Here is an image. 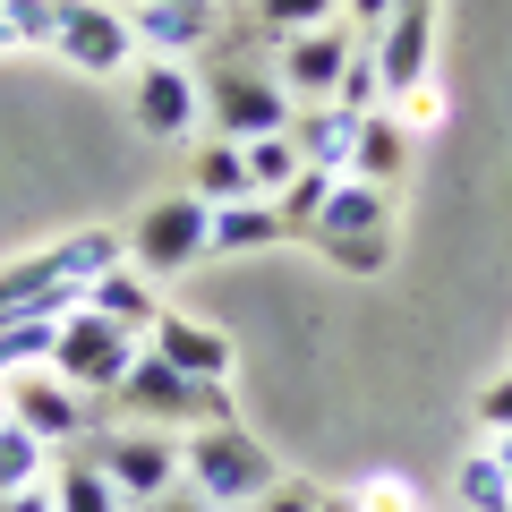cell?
Instances as JSON below:
<instances>
[{"label": "cell", "mask_w": 512, "mask_h": 512, "mask_svg": "<svg viewBox=\"0 0 512 512\" xmlns=\"http://www.w3.org/2000/svg\"><path fill=\"white\" fill-rule=\"evenodd\" d=\"M128 265V239L120 231H69L52 248L18 256V265H0V316H69L86 308V282Z\"/></svg>", "instance_id": "obj_1"}, {"label": "cell", "mask_w": 512, "mask_h": 512, "mask_svg": "<svg viewBox=\"0 0 512 512\" xmlns=\"http://www.w3.org/2000/svg\"><path fill=\"white\" fill-rule=\"evenodd\" d=\"M111 410L120 419H137V427H222V419H239L231 410V384H205V376H180L171 359H154V350H137V367H128L120 384H111Z\"/></svg>", "instance_id": "obj_2"}, {"label": "cell", "mask_w": 512, "mask_h": 512, "mask_svg": "<svg viewBox=\"0 0 512 512\" xmlns=\"http://www.w3.org/2000/svg\"><path fill=\"white\" fill-rule=\"evenodd\" d=\"M180 478L205 495L214 512H239V504H256V495L274 487V453L248 436L239 419H222V427H188V444H180Z\"/></svg>", "instance_id": "obj_3"}, {"label": "cell", "mask_w": 512, "mask_h": 512, "mask_svg": "<svg viewBox=\"0 0 512 512\" xmlns=\"http://www.w3.org/2000/svg\"><path fill=\"white\" fill-rule=\"evenodd\" d=\"M197 86H205V120H214V137H231V146L274 137V128H291V111H299L291 94H282L274 69H256V60H239V52H222Z\"/></svg>", "instance_id": "obj_4"}, {"label": "cell", "mask_w": 512, "mask_h": 512, "mask_svg": "<svg viewBox=\"0 0 512 512\" xmlns=\"http://www.w3.org/2000/svg\"><path fill=\"white\" fill-rule=\"evenodd\" d=\"M120 239H128V265H137V274H188V265L214 256V205H205L197 188L154 197L146 214H137V231H120Z\"/></svg>", "instance_id": "obj_5"}, {"label": "cell", "mask_w": 512, "mask_h": 512, "mask_svg": "<svg viewBox=\"0 0 512 512\" xmlns=\"http://www.w3.org/2000/svg\"><path fill=\"white\" fill-rule=\"evenodd\" d=\"M137 350H146V333L111 325V316H94V308H69L60 316V342H52V376L77 384V393H94V402H111V384L137 367Z\"/></svg>", "instance_id": "obj_6"}, {"label": "cell", "mask_w": 512, "mask_h": 512, "mask_svg": "<svg viewBox=\"0 0 512 512\" xmlns=\"http://www.w3.org/2000/svg\"><path fill=\"white\" fill-rule=\"evenodd\" d=\"M86 453H94V470L111 478V495H120L128 512L180 487V444H171L163 427H137V419H120V427H103V436H94Z\"/></svg>", "instance_id": "obj_7"}, {"label": "cell", "mask_w": 512, "mask_h": 512, "mask_svg": "<svg viewBox=\"0 0 512 512\" xmlns=\"http://www.w3.org/2000/svg\"><path fill=\"white\" fill-rule=\"evenodd\" d=\"M0 393H9V410H18V419L35 427L52 453H77V444L103 436V402H94V393H77V384H60L52 367H35V376H9Z\"/></svg>", "instance_id": "obj_8"}, {"label": "cell", "mask_w": 512, "mask_h": 512, "mask_svg": "<svg viewBox=\"0 0 512 512\" xmlns=\"http://www.w3.org/2000/svg\"><path fill=\"white\" fill-rule=\"evenodd\" d=\"M128 103H137V128H146L154 146H188V137L205 128V86H197L188 60H137Z\"/></svg>", "instance_id": "obj_9"}, {"label": "cell", "mask_w": 512, "mask_h": 512, "mask_svg": "<svg viewBox=\"0 0 512 512\" xmlns=\"http://www.w3.org/2000/svg\"><path fill=\"white\" fill-rule=\"evenodd\" d=\"M52 52L69 60V69H86V77H120L128 52H137V35H128V18H120V9H103V0H60Z\"/></svg>", "instance_id": "obj_10"}, {"label": "cell", "mask_w": 512, "mask_h": 512, "mask_svg": "<svg viewBox=\"0 0 512 512\" xmlns=\"http://www.w3.org/2000/svg\"><path fill=\"white\" fill-rule=\"evenodd\" d=\"M350 52H359V35H350L342 18H333V26H308V35H282V43H274V77H282L291 103H333Z\"/></svg>", "instance_id": "obj_11"}, {"label": "cell", "mask_w": 512, "mask_h": 512, "mask_svg": "<svg viewBox=\"0 0 512 512\" xmlns=\"http://www.w3.org/2000/svg\"><path fill=\"white\" fill-rule=\"evenodd\" d=\"M367 52L384 69V103H410L419 86H436V9H393Z\"/></svg>", "instance_id": "obj_12"}, {"label": "cell", "mask_w": 512, "mask_h": 512, "mask_svg": "<svg viewBox=\"0 0 512 512\" xmlns=\"http://www.w3.org/2000/svg\"><path fill=\"white\" fill-rule=\"evenodd\" d=\"M120 18L154 60H180V52H197V43L222 35V0H128Z\"/></svg>", "instance_id": "obj_13"}, {"label": "cell", "mask_w": 512, "mask_h": 512, "mask_svg": "<svg viewBox=\"0 0 512 512\" xmlns=\"http://www.w3.org/2000/svg\"><path fill=\"white\" fill-rule=\"evenodd\" d=\"M146 350H154V359H171L180 376L231 384V333H222V325H205V316H180V308H163V316L146 325Z\"/></svg>", "instance_id": "obj_14"}, {"label": "cell", "mask_w": 512, "mask_h": 512, "mask_svg": "<svg viewBox=\"0 0 512 512\" xmlns=\"http://www.w3.org/2000/svg\"><path fill=\"white\" fill-rule=\"evenodd\" d=\"M359 120H367V111H342V103H299V111H291V146H299V163L342 171V180H350V154H359Z\"/></svg>", "instance_id": "obj_15"}, {"label": "cell", "mask_w": 512, "mask_h": 512, "mask_svg": "<svg viewBox=\"0 0 512 512\" xmlns=\"http://www.w3.org/2000/svg\"><path fill=\"white\" fill-rule=\"evenodd\" d=\"M342 231H393V188H367V180H333V197L316 205L308 239H342Z\"/></svg>", "instance_id": "obj_16"}, {"label": "cell", "mask_w": 512, "mask_h": 512, "mask_svg": "<svg viewBox=\"0 0 512 512\" xmlns=\"http://www.w3.org/2000/svg\"><path fill=\"white\" fill-rule=\"evenodd\" d=\"M86 308L111 316V325H128V333H146L154 316H163V299H154V274H137V265H111V274L86 282Z\"/></svg>", "instance_id": "obj_17"}, {"label": "cell", "mask_w": 512, "mask_h": 512, "mask_svg": "<svg viewBox=\"0 0 512 512\" xmlns=\"http://www.w3.org/2000/svg\"><path fill=\"white\" fill-rule=\"evenodd\" d=\"M291 239L274 197H239V205H214V256H248V248H274Z\"/></svg>", "instance_id": "obj_18"}, {"label": "cell", "mask_w": 512, "mask_h": 512, "mask_svg": "<svg viewBox=\"0 0 512 512\" xmlns=\"http://www.w3.org/2000/svg\"><path fill=\"white\" fill-rule=\"evenodd\" d=\"M402 163H410V128L393 120V111H367V120H359V154H350V180L393 188V180H402Z\"/></svg>", "instance_id": "obj_19"}, {"label": "cell", "mask_w": 512, "mask_h": 512, "mask_svg": "<svg viewBox=\"0 0 512 512\" xmlns=\"http://www.w3.org/2000/svg\"><path fill=\"white\" fill-rule=\"evenodd\" d=\"M188 188H197L205 205H239V197H256L248 154H239L231 137H205V146H197V163H188Z\"/></svg>", "instance_id": "obj_20"}, {"label": "cell", "mask_w": 512, "mask_h": 512, "mask_svg": "<svg viewBox=\"0 0 512 512\" xmlns=\"http://www.w3.org/2000/svg\"><path fill=\"white\" fill-rule=\"evenodd\" d=\"M43 487H52V512H128L120 495H111V478L94 470L86 444H77L69 461H52V478H43Z\"/></svg>", "instance_id": "obj_21"}, {"label": "cell", "mask_w": 512, "mask_h": 512, "mask_svg": "<svg viewBox=\"0 0 512 512\" xmlns=\"http://www.w3.org/2000/svg\"><path fill=\"white\" fill-rule=\"evenodd\" d=\"M43 478H52V444H43L35 427L18 419V410H0V495L43 487Z\"/></svg>", "instance_id": "obj_22"}, {"label": "cell", "mask_w": 512, "mask_h": 512, "mask_svg": "<svg viewBox=\"0 0 512 512\" xmlns=\"http://www.w3.org/2000/svg\"><path fill=\"white\" fill-rule=\"evenodd\" d=\"M52 342H60V316H0V384L52 367Z\"/></svg>", "instance_id": "obj_23"}, {"label": "cell", "mask_w": 512, "mask_h": 512, "mask_svg": "<svg viewBox=\"0 0 512 512\" xmlns=\"http://www.w3.org/2000/svg\"><path fill=\"white\" fill-rule=\"evenodd\" d=\"M239 154H248V180H256V197H282V188H291L299 171H308V163H299V146H291V128H274V137H248Z\"/></svg>", "instance_id": "obj_24"}, {"label": "cell", "mask_w": 512, "mask_h": 512, "mask_svg": "<svg viewBox=\"0 0 512 512\" xmlns=\"http://www.w3.org/2000/svg\"><path fill=\"white\" fill-rule=\"evenodd\" d=\"M316 256H325L333 274H359V282H376L384 265H393V231H342V239H316Z\"/></svg>", "instance_id": "obj_25"}, {"label": "cell", "mask_w": 512, "mask_h": 512, "mask_svg": "<svg viewBox=\"0 0 512 512\" xmlns=\"http://www.w3.org/2000/svg\"><path fill=\"white\" fill-rule=\"evenodd\" d=\"M453 495H461L470 512H512V478H504V461H495V444L453 470Z\"/></svg>", "instance_id": "obj_26"}, {"label": "cell", "mask_w": 512, "mask_h": 512, "mask_svg": "<svg viewBox=\"0 0 512 512\" xmlns=\"http://www.w3.org/2000/svg\"><path fill=\"white\" fill-rule=\"evenodd\" d=\"M342 18V0H256V26H265V35H308V26H333Z\"/></svg>", "instance_id": "obj_27"}, {"label": "cell", "mask_w": 512, "mask_h": 512, "mask_svg": "<svg viewBox=\"0 0 512 512\" xmlns=\"http://www.w3.org/2000/svg\"><path fill=\"white\" fill-rule=\"evenodd\" d=\"M333 103H342V111H384V69H376V52H367V43L342 60V86H333Z\"/></svg>", "instance_id": "obj_28"}, {"label": "cell", "mask_w": 512, "mask_h": 512, "mask_svg": "<svg viewBox=\"0 0 512 512\" xmlns=\"http://www.w3.org/2000/svg\"><path fill=\"white\" fill-rule=\"evenodd\" d=\"M350 495H359V512H419V487H402V478H367Z\"/></svg>", "instance_id": "obj_29"}, {"label": "cell", "mask_w": 512, "mask_h": 512, "mask_svg": "<svg viewBox=\"0 0 512 512\" xmlns=\"http://www.w3.org/2000/svg\"><path fill=\"white\" fill-rule=\"evenodd\" d=\"M478 427H487V436H512V367L478 393Z\"/></svg>", "instance_id": "obj_30"}, {"label": "cell", "mask_w": 512, "mask_h": 512, "mask_svg": "<svg viewBox=\"0 0 512 512\" xmlns=\"http://www.w3.org/2000/svg\"><path fill=\"white\" fill-rule=\"evenodd\" d=\"M316 495H325V487H299V478H274V487L256 495L248 512H316Z\"/></svg>", "instance_id": "obj_31"}, {"label": "cell", "mask_w": 512, "mask_h": 512, "mask_svg": "<svg viewBox=\"0 0 512 512\" xmlns=\"http://www.w3.org/2000/svg\"><path fill=\"white\" fill-rule=\"evenodd\" d=\"M393 9H402V0H342V26H350V35H359V43H376Z\"/></svg>", "instance_id": "obj_32"}, {"label": "cell", "mask_w": 512, "mask_h": 512, "mask_svg": "<svg viewBox=\"0 0 512 512\" xmlns=\"http://www.w3.org/2000/svg\"><path fill=\"white\" fill-rule=\"evenodd\" d=\"M137 512H214V504H205V495H197V487H188V478H180V487H171V495H154V504H137Z\"/></svg>", "instance_id": "obj_33"}, {"label": "cell", "mask_w": 512, "mask_h": 512, "mask_svg": "<svg viewBox=\"0 0 512 512\" xmlns=\"http://www.w3.org/2000/svg\"><path fill=\"white\" fill-rule=\"evenodd\" d=\"M0 512H52V487H18V495H0Z\"/></svg>", "instance_id": "obj_34"}, {"label": "cell", "mask_w": 512, "mask_h": 512, "mask_svg": "<svg viewBox=\"0 0 512 512\" xmlns=\"http://www.w3.org/2000/svg\"><path fill=\"white\" fill-rule=\"evenodd\" d=\"M0 52H26V43H18V26H9V0H0Z\"/></svg>", "instance_id": "obj_35"}, {"label": "cell", "mask_w": 512, "mask_h": 512, "mask_svg": "<svg viewBox=\"0 0 512 512\" xmlns=\"http://www.w3.org/2000/svg\"><path fill=\"white\" fill-rule=\"evenodd\" d=\"M316 512H359V495H316Z\"/></svg>", "instance_id": "obj_36"}, {"label": "cell", "mask_w": 512, "mask_h": 512, "mask_svg": "<svg viewBox=\"0 0 512 512\" xmlns=\"http://www.w3.org/2000/svg\"><path fill=\"white\" fill-rule=\"evenodd\" d=\"M495 461H504V478H512V436H495Z\"/></svg>", "instance_id": "obj_37"}, {"label": "cell", "mask_w": 512, "mask_h": 512, "mask_svg": "<svg viewBox=\"0 0 512 512\" xmlns=\"http://www.w3.org/2000/svg\"><path fill=\"white\" fill-rule=\"evenodd\" d=\"M402 9H436V0H402Z\"/></svg>", "instance_id": "obj_38"}]
</instances>
